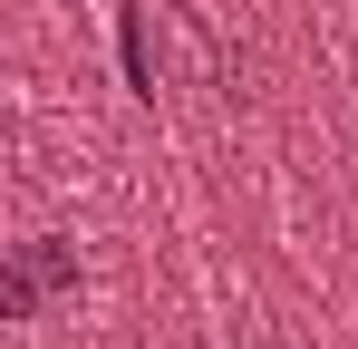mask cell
I'll return each mask as SVG.
<instances>
[]
</instances>
